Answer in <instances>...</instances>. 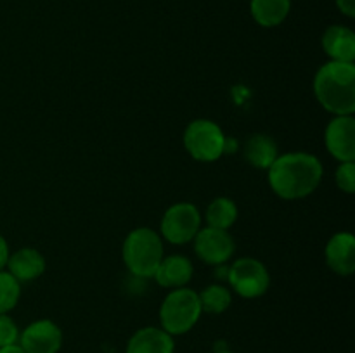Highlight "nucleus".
I'll use <instances>...</instances> for the list:
<instances>
[{
	"instance_id": "nucleus-1",
	"label": "nucleus",
	"mask_w": 355,
	"mask_h": 353,
	"mask_svg": "<svg viewBox=\"0 0 355 353\" xmlns=\"http://www.w3.org/2000/svg\"><path fill=\"white\" fill-rule=\"evenodd\" d=\"M267 172L274 194L288 201L311 196L322 180L321 161L309 152H288L277 156Z\"/></svg>"
},
{
	"instance_id": "nucleus-2",
	"label": "nucleus",
	"mask_w": 355,
	"mask_h": 353,
	"mask_svg": "<svg viewBox=\"0 0 355 353\" xmlns=\"http://www.w3.org/2000/svg\"><path fill=\"white\" fill-rule=\"evenodd\" d=\"M314 93L319 104L335 116L354 114L355 111V66L354 62L328 61L318 69Z\"/></svg>"
},
{
	"instance_id": "nucleus-3",
	"label": "nucleus",
	"mask_w": 355,
	"mask_h": 353,
	"mask_svg": "<svg viewBox=\"0 0 355 353\" xmlns=\"http://www.w3.org/2000/svg\"><path fill=\"white\" fill-rule=\"evenodd\" d=\"M121 255L128 272L142 279L153 277L163 260L162 235L148 227L134 228L125 239Z\"/></svg>"
},
{
	"instance_id": "nucleus-4",
	"label": "nucleus",
	"mask_w": 355,
	"mask_h": 353,
	"mask_svg": "<svg viewBox=\"0 0 355 353\" xmlns=\"http://www.w3.org/2000/svg\"><path fill=\"white\" fill-rule=\"evenodd\" d=\"M201 314L203 310L196 291L177 287L163 300L159 307V322L163 331L170 336H182L198 324Z\"/></svg>"
},
{
	"instance_id": "nucleus-5",
	"label": "nucleus",
	"mask_w": 355,
	"mask_h": 353,
	"mask_svg": "<svg viewBox=\"0 0 355 353\" xmlns=\"http://www.w3.org/2000/svg\"><path fill=\"white\" fill-rule=\"evenodd\" d=\"M184 147L196 161H217L225 151V135L211 120H194L184 132Z\"/></svg>"
},
{
	"instance_id": "nucleus-6",
	"label": "nucleus",
	"mask_w": 355,
	"mask_h": 353,
	"mask_svg": "<svg viewBox=\"0 0 355 353\" xmlns=\"http://www.w3.org/2000/svg\"><path fill=\"white\" fill-rule=\"evenodd\" d=\"M162 235L172 244H187L201 228V215L194 204L177 203L165 211L162 218Z\"/></svg>"
},
{
	"instance_id": "nucleus-7",
	"label": "nucleus",
	"mask_w": 355,
	"mask_h": 353,
	"mask_svg": "<svg viewBox=\"0 0 355 353\" xmlns=\"http://www.w3.org/2000/svg\"><path fill=\"white\" fill-rule=\"evenodd\" d=\"M229 282L243 298H259L267 293L270 284L266 265L255 258H239L229 269Z\"/></svg>"
},
{
	"instance_id": "nucleus-8",
	"label": "nucleus",
	"mask_w": 355,
	"mask_h": 353,
	"mask_svg": "<svg viewBox=\"0 0 355 353\" xmlns=\"http://www.w3.org/2000/svg\"><path fill=\"white\" fill-rule=\"evenodd\" d=\"M194 253L208 265H222L234 255V239L227 230L205 227L194 235Z\"/></svg>"
},
{
	"instance_id": "nucleus-9",
	"label": "nucleus",
	"mask_w": 355,
	"mask_h": 353,
	"mask_svg": "<svg viewBox=\"0 0 355 353\" xmlns=\"http://www.w3.org/2000/svg\"><path fill=\"white\" fill-rule=\"evenodd\" d=\"M17 345L24 353H59L62 346V331L55 322L47 318L35 320L21 332Z\"/></svg>"
},
{
	"instance_id": "nucleus-10",
	"label": "nucleus",
	"mask_w": 355,
	"mask_h": 353,
	"mask_svg": "<svg viewBox=\"0 0 355 353\" xmlns=\"http://www.w3.org/2000/svg\"><path fill=\"white\" fill-rule=\"evenodd\" d=\"M324 144L340 163L355 161V120L352 114L335 116L326 127Z\"/></svg>"
},
{
	"instance_id": "nucleus-11",
	"label": "nucleus",
	"mask_w": 355,
	"mask_h": 353,
	"mask_svg": "<svg viewBox=\"0 0 355 353\" xmlns=\"http://www.w3.org/2000/svg\"><path fill=\"white\" fill-rule=\"evenodd\" d=\"M326 263L338 275H352L355 270V237L350 232L331 235L324 249Z\"/></svg>"
},
{
	"instance_id": "nucleus-12",
	"label": "nucleus",
	"mask_w": 355,
	"mask_h": 353,
	"mask_svg": "<svg viewBox=\"0 0 355 353\" xmlns=\"http://www.w3.org/2000/svg\"><path fill=\"white\" fill-rule=\"evenodd\" d=\"M175 343L173 336L162 327H142L134 332L127 343L125 353H173Z\"/></svg>"
},
{
	"instance_id": "nucleus-13",
	"label": "nucleus",
	"mask_w": 355,
	"mask_h": 353,
	"mask_svg": "<svg viewBox=\"0 0 355 353\" xmlns=\"http://www.w3.org/2000/svg\"><path fill=\"white\" fill-rule=\"evenodd\" d=\"M322 51L331 61L354 62L355 59V33L350 28L335 24L322 35Z\"/></svg>"
},
{
	"instance_id": "nucleus-14",
	"label": "nucleus",
	"mask_w": 355,
	"mask_h": 353,
	"mask_svg": "<svg viewBox=\"0 0 355 353\" xmlns=\"http://www.w3.org/2000/svg\"><path fill=\"white\" fill-rule=\"evenodd\" d=\"M153 277L162 287H170V289L184 287L193 279V263L186 256L172 255L162 260Z\"/></svg>"
},
{
	"instance_id": "nucleus-15",
	"label": "nucleus",
	"mask_w": 355,
	"mask_h": 353,
	"mask_svg": "<svg viewBox=\"0 0 355 353\" xmlns=\"http://www.w3.org/2000/svg\"><path fill=\"white\" fill-rule=\"evenodd\" d=\"M9 273L19 282H30L45 272V258L33 248L17 249L7 260Z\"/></svg>"
},
{
	"instance_id": "nucleus-16",
	"label": "nucleus",
	"mask_w": 355,
	"mask_h": 353,
	"mask_svg": "<svg viewBox=\"0 0 355 353\" xmlns=\"http://www.w3.org/2000/svg\"><path fill=\"white\" fill-rule=\"evenodd\" d=\"M291 10V0H250V12L263 28L279 26Z\"/></svg>"
},
{
	"instance_id": "nucleus-17",
	"label": "nucleus",
	"mask_w": 355,
	"mask_h": 353,
	"mask_svg": "<svg viewBox=\"0 0 355 353\" xmlns=\"http://www.w3.org/2000/svg\"><path fill=\"white\" fill-rule=\"evenodd\" d=\"M245 158L259 170H269L277 158V144L266 134H255L246 141Z\"/></svg>"
},
{
	"instance_id": "nucleus-18",
	"label": "nucleus",
	"mask_w": 355,
	"mask_h": 353,
	"mask_svg": "<svg viewBox=\"0 0 355 353\" xmlns=\"http://www.w3.org/2000/svg\"><path fill=\"white\" fill-rule=\"evenodd\" d=\"M238 220V208L234 201L229 197H217L211 201L207 208V224L208 227L227 230Z\"/></svg>"
},
{
	"instance_id": "nucleus-19",
	"label": "nucleus",
	"mask_w": 355,
	"mask_h": 353,
	"mask_svg": "<svg viewBox=\"0 0 355 353\" xmlns=\"http://www.w3.org/2000/svg\"><path fill=\"white\" fill-rule=\"evenodd\" d=\"M200 305L201 310L207 311L210 315H220L231 307L232 294L227 287L220 286V284H211L207 289L201 291L200 294Z\"/></svg>"
},
{
	"instance_id": "nucleus-20",
	"label": "nucleus",
	"mask_w": 355,
	"mask_h": 353,
	"mask_svg": "<svg viewBox=\"0 0 355 353\" xmlns=\"http://www.w3.org/2000/svg\"><path fill=\"white\" fill-rule=\"evenodd\" d=\"M19 280L14 279L9 272L0 270V314H9L19 301Z\"/></svg>"
},
{
	"instance_id": "nucleus-21",
	"label": "nucleus",
	"mask_w": 355,
	"mask_h": 353,
	"mask_svg": "<svg viewBox=\"0 0 355 353\" xmlns=\"http://www.w3.org/2000/svg\"><path fill=\"white\" fill-rule=\"evenodd\" d=\"M335 182L340 190H343V192L347 194H354L355 190V163L354 161L340 163V166L336 168V173H335Z\"/></svg>"
},
{
	"instance_id": "nucleus-22",
	"label": "nucleus",
	"mask_w": 355,
	"mask_h": 353,
	"mask_svg": "<svg viewBox=\"0 0 355 353\" xmlns=\"http://www.w3.org/2000/svg\"><path fill=\"white\" fill-rule=\"evenodd\" d=\"M17 341H19V329L16 322L7 314H0V348L17 345Z\"/></svg>"
},
{
	"instance_id": "nucleus-23",
	"label": "nucleus",
	"mask_w": 355,
	"mask_h": 353,
	"mask_svg": "<svg viewBox=\"0 0 355 353\" xmlns=\"http://www.w3.org/2000/svg\"><path fill=\"white\" fill-rule=\"evenodd\" d=\"M336 7L347 17H355V0H336Z\"/></svg>"
},
{
	"instance_id": "nucleus-24",
	"label": "nucleus",
	"mask_w": 355,
	"mask_h": 353,
	"mask_svg": "<svg viewBox=\"0 0 355 353\" xmlns=\"http://www.w3.org/2000/svg\"><path fill=\"white\" fill-rule=\"evenodd\" d=\"M7 260H9V244L0 235V270H3V266L7 265Z\"/></svg>"
},
{
	"instance_id": "nucleus-25",
	"label": "nucleus",
	"mask_w": 355,
	"mask_h": 353,
	"mask_svg": "<svg viewBox=\"0 0 355 353\" xmlns=\"http://www.w3.org/2000/svg\"><path fill=\"white\" fill-rule=\"evenodd\" d=\"M0 353H24V350L21 348L19 345H10V346H3V348H0Z\"/></svg>"
},
{
	"instance_id": "nucleus-26",
	"label": "nucleus",
	"mask_w": 355,
	"mask_h": 353,
	"mask_svg": "<svg viewBox=\"0 0 355 353\" xmlns=\"http://www.w3.org/2000/svg\"><path fill=\"white\" fill-rule=\"evenodd\" d=\"M215 353H234V352H229V350H222V352H215Z\"/></svg>"
}]
</instances>
